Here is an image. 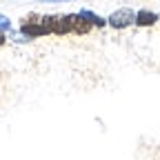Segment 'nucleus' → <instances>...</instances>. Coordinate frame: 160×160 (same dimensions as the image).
<instances>
[{"label": "nucleus", "mask_w": 160, "mask_h": 160, "mask_svg": "<svg viewBox=\"0 0 160 160\" xmlns=\"http://www.w3.org/2000/svg\"><path fill=\"white\" fill-rule=\"evenodd\" d=\"M136 22V13L129 9V7H122V9H116L109 18H107V25L113 27V29H127Z\"/></svg>", "instance_id": "1"}, {"label": "nucleus", "mask_w": 160, "mask_h": 160, "mask_svg": "<svg viewBox=\"0 0 160 160\" xmlns=\"http://www.w3.org/2000/svg\"><path fill=\"white\" fill-rule=\"evenodd\" d=\"M158 20H160V16H158L156 11L142 9V11H138V13H136V22H133V25H138V27H153Z\"/></svg>", "instance_id": "2"}, {"label": "nucleus", "mask_w": 160, "mask_h": 160, "mask_svg": "<svg viewBox=\"0 0 160 160\" xmlns=\"http://www.w3.org/2000/svg\"><path fill=\"white\" fill-rule=\"evenodd\" d=\"M71 16V31L73 33H78V36H85V33H89L91 31V25L87 22V20L80 16V13H69Z\"/></svg>", "instance_id": "3"}, {"label": "nucleus", "mask_w": 160, "mask_h": 160, "mask_svg": "<svg viewBox=\"0 0 160 160\" xmlns=\"http://www.w3.org/2000/svg\"><path fill=\"white\" fill-rule=\"evenodd\" d=\"M80 16H82L91 27H105V25H107V20H105V18H100V16H98V13H93V11L82 9V11H80Z\"/></svg>", "instance_id": "4"}, {"label": "nucleus", "mask_w": 160, "mask_h": 160, "mask_svg": "<svg viewBox=\"0 0 160 160\" xmlns=\"http://www.w3.org/2000/svg\"><path fill=\"white\" fill-rule=\"evenodd\" d=\"M7 31H11V20L0 13V33H7Z\"/></svg>", "instance_id": "5"}, {"label": "nucleus", "mask_w": 160, "mask_h": 160, "mask_svg": "<svg viewBox=\"0 0 160 160\" xmlns=\"http://www.w3.org/2000/svg\"><path fill=\"white\" fill-rule=\"evenodd\" d=\"M38 2H69V0H38Z\"/></svg>", "instance_id": "6"}, {"label": "nucleus", "mask_w": 160, "mask_h": 160, "mask_svg": "<svg viewBox=\"0 0 160 160\" xmlns=\"http://www.w3.org/2000/svg\"><path fill=\"white\" fill-rule=\"evenodd\" d=\"M2 45H5V38H2V36H0V47H2Z\"/></svg>", "instance_id": "7"}]
</instances>
